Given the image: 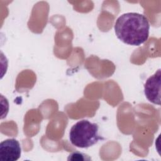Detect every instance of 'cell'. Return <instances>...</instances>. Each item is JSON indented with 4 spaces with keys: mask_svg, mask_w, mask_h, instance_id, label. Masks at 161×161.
I'll return each mask as SVG.
<instances>
[{
    "mask_svg": "<svg viewBox=\"0 0 161 161\" xmlns=\"http://www.w3.org/2000/svg\"><path fill=\"white\" fill-rule=\"evenodd\" d=\"M68 160H89L91 158L86 155L80 153L78 152H75L69 155Z\"/></svg>",
    "mask_w": 161,
    "mask_h": 161,
    "instance_id": "obj_5",
    "label": "cell"
},
{
    "mask_svg": "<svg viewBox=\"0 0 161 161\" xmlns=\"http://www.w3.org/2000/svg\"><path fill=\"white\" fill-rule=\"evenodd\" d=\"M150 24L148 19L138 13H126L116 20L114 31L117 38L123 43L140 46L149 36Z\"/></svg>",
    "mask_w": 161,
    "mask_h": 161,
    "instance_id": "obj_1",
    "label": "cell"
},
{
    "mask_svg": "<svg viewBox=\"0 0 161 161\" xmlns=\"http://www.w3.org/2000/svg\"><path fill=\"white\" fill-rule=\"evenodd\" d=\"M161 71L158 69L148 77L144 84V93L147 99L152 103L160 105Z\"/></svg>",
    "mask_w": 161,
    "mask_h": 161,
    "instance_id": "obj_3",
    "label": "cell"
},
{
    "mask_svg": "<svg viewBox=\"0 0 161 161\" xmlns=\"http://www.w3.org/2000/svg\"><path fill=\"white\" fill-rule=\"evenodd\" d=\"M103 139L99 134V126L96 123L87 119L80 120L74 124L69 132L70 143L78 148H87Z\"/></svg>",
    "mask_w": 161,
    "mask_h": 161,
    "instance_id": "obj_2",
    "label": "cell"
},
{
    "mask_svg": "<svg viewBox=\"0 0 161 161\" xmlns=\"http://www.w3.org/2000/svg\"><path fill=\"white\" fill-rule=\"evenodd\" d=\"M21 148L19 142L9 138L0 143V159L3 161H16L21 157Z\"/></svg>",
    "mask_w": 161,
    "mask_h": 161,
    "instance_id": "obj_4",
    "label": "cell"
}]
</instances>
